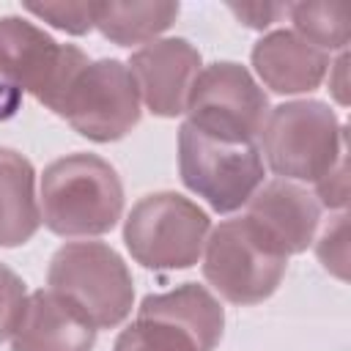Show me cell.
Here are the masks:
<instances>
[{
    "instance_id": "obj_4",
    "label": "cell",
    "mask_w": 351,
    "mask_h": 351,
    "mask_svg": "<svg viewBox=\"0 0 351 351\" xmlns=\"http://www.w3.org/2000/svg\"><path fill=\"white\" fill-rule=\"evenodd\" d=\"M47 285L74 304L96 329L123 324L134 307L132 271L104 241L63 244L49 261Z\"/></svg>"
},
{
    "instance_id": "obj_24",
    "label": "cell",
    "mask_w": 351,
    "mask_h": 351,
    "mask_svg": "<svg viewBox=\"0 0 351 351\" xmlns=\"http://www.w3.org/2000/svg\"><path fill=\"white\" fill-rule=\"evenodd\" d=\"M326 74H329V90H332L335 101H337L340 107H346V104H348V55L340 52L337 60L329 66Z\"/></svg>"
},
{
    "instance_id": "obj_3",
    "label": "cell",
    "mask_w": 351,
    "mask_h": 351,
    "mask_svg": "<svg viewBox=\"0 0 351 351\" xmlns=\"http://www.w3.org/2000/svg\"><path fill=\"white\" fill-rule=\"evenodd\" d=\"M200 261L206 282L225 302L241 307L269 299L288 269V255L247 214L211 228Z\"/></svg>"
},
{
    "instance_id": "obj_5",
    "label": "cell",
    "mask_w": 351,
    "mask_h": 351,
    "mask_svg": "<svg viewBox=\"0 0 351 351\" xmlns=\"http://www.w3.org/2000/svg\"><path fill=\"white\" fill-rule=\"evenodd\" d=\"M211 233L208 214L178 192L140 197L123 219V244L134 263L154 271L192 269Z\"/></svg>"
},
{
    "instance_id": "obj_10",
    "label": "cell",
    "mask_w": 351,
    "mask_h": 351,
    "mask_svg": "<svg viewBox=\"0 0 351 351\" xmlns=\"http://www.w3.org/2000/svg\"><path fill=\"white\" fill-rule=\"evenodd\" d=\"M145 110L156 118H178L186 112L192 85L203 69L200 49L186 38H156L129 58Z\"/></svg>"
},
{
    "instance_id": "obj_16",
    "label": "cell",
    "mask_w": 351,
    "mask_h": 351,
    "mask_svg": "<svg viewBox=\"0 0 351 351\" xmlns=\"http://www.w3.org/2000/svg\"><path fill=\"white\" fill-rule=\"evenodd\" d=\"M181 5L170 0L148 3H93V27L118 47L151 44L178 19Z\"/></svg>"
},
{
    "instance_id": "obj_19",
    "label": "cell",
    "mask_w": 351,
    "mask_h": 351,
    "mask_svg": "<svg viewBox=\"0 0 351 351\" xmlns=\"http://www.w3.org/2000/svg\"><path fill=\"white\" fill-rule=\"evenodd\" d=\"M313 241H315V255L321 266L346 282L348 280V214L337 211Z\"/></svg>"
},
{
    "instance_id": "obj_22",
    "label": "cell",
    "mask_w": 351,
    "mask_h": 351,
    "mask_svg": "<svg viewBox=\"0 0 351 351\" xmlns=\"http://www.w3.org/2000/svg\"><path fill=\"white\" fill-rule=\"evenodd\" d=\"M315 200L332 211H346L348 203V154H343L332 170H326L315 184Z\"/></svg>"
},
{
    "instance_id": "obj_7",
    "label": "cell",
    "mask_w": 351,
    "mask_h": 351,
    "mask_svg": "<svg viewBox=\"0 0 351 351\" xmlns=\"http://www.w3.org/2000/svg\"><path fill=\"white\" fill-rule=\"evenodd\" d=\"M55 115L93 143H115L140 123L143 99L129 66L118 58H101L71 80Z\"/></svg>"
},
{
    "instance_id": "obj_25",
    "label": "cell",
    "mask_w": 351,
    "mask_h": 351,
    "mask_svg": "<svg viewBox=\"0 0 351 351\" xmlns=\"http://www.w3.org/2000/svg\"><path fill=\"white\" fill-rule=\"evenodd\" d=\"M19 101H22V90L14 88V85H8V82H0V121L16 115Z\"/></svg>"
},
{
    "instance_id": "obj_8",
    "label": "cell",
    "mask_w": 351,
    "mask_h": 351,
    "mask_svg": "<svg viewBox=\"0 0 351 351\" xmlns=\"http://www.w3.org/2000/svg\"><path fill=\"white\" fill-rule=\"evenodd\" d=\"M74 44H58L49 33L22 16H0V82L27 90L47 110H58L71 80L88 66Z\"/></svg>"
},
{
    "instance_id": "obj_17",
    "label": "cell",
    "mask_w": 351,
    "mask_h": 351,
    "mask_svg": "<svg viewBox=\"0 0 351 351\" xmlns=\"http://www.w3.org/2000/svg\"><path fill=\"white\" fill-rule=\"evenodd\" d=\"M293 33L315 44L324 52H346L348 44V14L340 3H288L285 14Z\"/></svg>"
},
{
    "instance_id": "obj_12",
    "label": "cell",
    "mask_w": 351,
    "mask_h": 351,
    "mask_svg": "<svg viewBox=\"0 0 351 351\" xmlns=\"http://www.w3.org/2000/svg\"><path fill=\"white\" fill-rule=\"evenodd\" d=\"M96 326L60 293L41 288L27 293L11 351H93Z\"/></svg>"
},
{
    "instance_id": "obj_1",
    "label": "cell",
    "mask_w": 351,
    "mask_h": 351,
    "mask_svg": "<svg viewBox=\"0 0 351 351\" xmlns=\"http://www.w3.org/2000/svg\"><path fill=\"white\" fill-rule=\"evenodd\" d=\"M38 203L41 222L55 236H104L123 217V184L107 159L74 151L44 167Z\"/></svg>"
},
{
    "instance_id": "obj_21",
    "label": "cell",
    "mask_w": 351,
    "mask_h": 351,
    "mask_svg": "<svg viewBox=\"0 0 351 351\" xmlns=\"http://www.w3.org/2000/svg\"><path fill=\"white\" fill-rule=\"evenodd\" d=\"M25 302H27L25 280L14 269L0 263V343L11 340L19 324V315L25 310Z\"/></svg>"
},
{
    "instance_id": "obj_9",
    "label": "cell",
    "mask_w": 351,
    "mask_h": 351,
    "mask_svg": "<svg viewBox=\"0 0 351 351\" xmlns=\"http://www.w3.org/2000/svg\"><path fill=\"white\" fill-rule=\"evenodd\" d=\"M269 110V96L241 63L217 60L192 85L186 123L225 143H258Z\"/></svg>"
},
{
    "instance_id": "obj_13",
    "label": "cell",
    "mask_w": 351,
    "mask_h": 351,
    "mask_svg": "<svg viewBox=\"0 0 351 351\" xmlns=\"http://www.w3.org/2000/svg\"><path fill=\"white\" fill-rule=\"evenodd\" d=\"M252 69L261 82L282 96L310 93L321 88L326 71L332 66L329 52L318 49L315 44L304 41L293 30H271L261 36L250 52Z\"/></svg>"
},
{
    "instance_id": "obj_2",
    "label": "cell",
    "mask_w": 351,
    "mask_h": 351,
    "mask_svg": "<svg viewBox=\"0 0 351 351\" xmlns=\"http://www.w3.org/2000/svg\"><path fill=\"white\" fill-rule=\"evenodd\" d=\"M258 151L277 178L315 184L348 154V137L326 101L293 99L269 110L258 134Z\"/></svg>"
},
{
    "instance_id": "obj_11",
    "label": "cell",
    "mask_w": 351,
    "mask_h": 351,
    "mask_svg": "<svg viewBox=\"0 0 351 351\" xmlns=\"http://www.w3.org/2000/svg\"><path fill=\"white\" fill-rule=\"evenodd\" d=\"M244 214L252 217L288 258L302 255L313 244L321 225V203L315 195L285 178L263 181L247 200Z\"/></svg>"
},
{
    "instance_id": "obj_15",
    "label": "cell",
    "mask_w": 351,
    "mask_h": 351,
    "mask_svg": "<svg viewBox=\"0 0 351 351\" xmlns=\"http://www.w3.org/2000/svg\"><path fill=\"white\" fill-rule=\"evenodd\" d=\"M137 313L165 315L176 324H181L200 346V351H214L225 332V310L219 299L197 282H184L165 293H148Z\"/></svg>"
},
{
    "instance_id": "obj_6",
    "label": "cell",
    "mask_w": 351,
    "mask_h": 351,
    "mask_svg": "<svg viewBox=\"0 0 351 351\" xmlns=\"http://www.w3.org/2000/svg\"><path fill=\"white\" fill-rule=\"evenodd\" d=\"M178 173L184 186L217 214H230L247 206L263 184V159L258 143H225L184 121L178 126Z\"/></svg>"
},
{
    "instance_id": "obj_23",
    "label": "cell",
    "mask_w": 351,
    "mask_h": 351,
    "mask_svg": "<svg viewBox=\"0 0 351 351\" xmlns=\"http://www.w3.org/2000/svg\"><path fill=\"white\" fill-rule=\"evenodd\" d=\"M228 8L241 25L252 30H263L288 14V3H228Z\"/></svg>"
},
{
    "instance_id": "obj_18",
    "label": "cell",
    "mask_w": 351,
    "mask_h": 351,
    "mask_svg": "<svg viewBox=\"0 0 351 351\" xmlns=\"http://www.w3.org/2000/svg\"><path fill=\"white\" fill-rule=\"evenodd\" d=\"M112 351H200V346L181 324L165 315L137 313L115 337Z\"/></svg>"
},
{
    "instance_id": "obj_20",
    "label": "cell",
    "mask_w": 351,
    "mask_h": 351,
    "mask_svg": "<svg viewBox=\"0 0 351 351\" xmlns=\"http://www.w3.org/2000/svg\"><path fill=\"white\" fill-rule=\"evenodd\" d=\"M27 14L36 19L69 33V36H85L93 30V3H22Z\"/></svg>"
},
{
    "instance_id": "obj_14",
    "label": "cell",
    "mask_w": 351,
    "mask_h": 351,
    "mask_svg": "<svg viewBox=\"0 0 351 351\" xmlns=\"http://www.w3.org/2000/svg\"><path fill=\"white\" fill-rule=\"evenodd\" d=\"M41 228L36 167L27 156L0 145V247H22Z\"/></svg>"
}]
</instances>
